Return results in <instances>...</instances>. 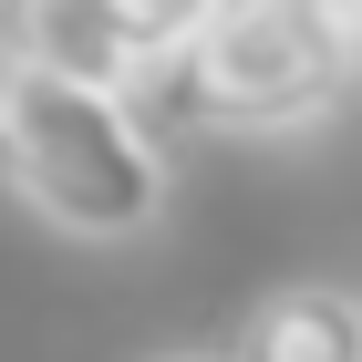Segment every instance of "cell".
I'll list each match as a JSON object with an SVG mask.
<instances>
[{
  "mask_svg": "<svg viewBox=\"0 0 362 362\" xmlns=\"http://www.w3.org/2000/svg\"><path fill=\"white\" fill-rule=\"evenodd\" d=\"M228 362H362V290L341 279H290L238 321Z\"/></svg>",
  "mask_w": 362,
  "mask_h": 362,
  "instance_id": "obj_4",
  "label": "cell"
},
{
  "mask_svg": "<svg viewBox=\"0 0 362 362\" xmlns=\"http://www.w3.org/2000/svg\"><path fill=\"white\" fill-rule=\"evenodd\" d=\"M0 176L42 228L93 249L145 238L166 207V145L145 135L135 93L42 73L21 52H0Z\"/></svg>",
  "mask_w": 362,
  "mask_h": 362,
  "instance_id": "obj_1",
  "label": "cell"
},
{
  "mask_svg": "<svg viewBox=\"0 0 362 362\" xmlns=\"http://www.w3.org/2000/svg\"><path fill=\"white\" fill-rule=\"evenodd\" d=\"M166 73H176L197 124L290 135V124H321L352 93L362 52H352V11L341 0H218Z\"/></svg>",
  "mask_w": 362,
  "mask_h": 362,
  "instance_id": "obj_2",
  "label": "cell"
},
{
  "mask_svg": "<svg viewBox=\"0 0 362 362\" xmlns=\"http://www.w3.org/2000/svg\"><path fill=\"white\" fill-rule=\"evenodd\" d=\"M352 52H362V0H352Z\"/></svg>",
  "mask_w": 362,
  "mask_h": 362,
  "instance_id": "obj_7",
  "label": "cell"
},
{
  "mask_svg": "<svg viewBox=\"0 0 362 362\" xmlns=\"http://www.w3.org/2000/svg\"><path fill=\"white\" fill-rule=\"evenodd\" d=\"M104 11H114V31H124V52L145 62V83H156V73L197 42V21H207L218 0H104Z\"/></svg>",
  "mask_w": 362,
  "mask_h": 362,
  "instance_id": "obj_5",
  "label": "cell"
},
{
  "mask_svg": "<svg viewBox=\"0 0 362 362\" xmlns=\"http://www.w3.org/2000/svg\"><path fill=\"white\" fill-rule=\"evenodd\" d=\"M341 11H352V0H341Z\"/></svg>",
  "mask_w": 362,
  "mask_h": 362,
  "instance_id": "obj_8",
  "label": "cell"
},
{
  "mask_svg": "<svg viewBox=\"0 0 362 362\" xmlns=\"http://www.w3.org/2000/svg\"><path fill=\"white\" fill-rule=\"evenodd\" d=\"M0 52L42 62V73H73V83H114V93L145 83V62L124 52L104 0H0Z\"/></svg>",
  "mask_w": 362,
  "mask_h": 362,
  "instance_id": "obj_3",
  "label": "cell"
},
{
  "mask_svg": "<svg viewBox=\"0 0 362 362\" xmlns=\"http://www.w3.org/2000/svg\"><path fill=\"white\" fill-rule=\"evenodd\" d=\"M156 362H228V352H156Z\"/></svg>",
  "mask_w": 362,
  "mask_h": 362,
  "instance_id": "obj_6",
  "label": "cell"
}]
</instances>
